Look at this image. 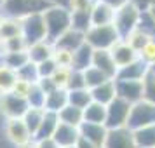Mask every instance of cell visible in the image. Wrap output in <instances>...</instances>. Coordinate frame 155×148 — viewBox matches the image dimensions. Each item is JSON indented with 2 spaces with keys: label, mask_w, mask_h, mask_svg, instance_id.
Returning <instances> with one entry per match:
<instances>
[{
  "label": "cell",
  "mask_w": 155,
  "mask_h": 148,
  "mask_svg": "<svg viewBox=\"0 0 155 148\" xmlns=\"http://www.w3.org/2000/svg\"><path fill=\"white\" fill-rule=\"evenodd\" d=\"M42 18L47 31V42L51 44L70 30V11L63 5H49L42 12Z\"/></svg>",
  "instance_id": "cell-1"
},
{
  "label": "cell",
  "mask_w": 155,
  "mask_h": 148,
  "mask_svg": "<svg viewBox=\"0 0 155 148\" xmlns=\"http://www.w3.org/2000/svg\"><path fill=\"white\" fill-rule=\"evenodd\" d=\"M51 4L47 0H4L0 12L5 18H16L23 19L26 16L44 12Z\"/></svg>",
  "instance_id": "cell-2"
},
{
  "label": "cell",
  "mask_w": 155,
  "mask_h": 148,
  "mask_svg": "<svg viewBox=\"0 0 155 148\" xmlns=\"http://www.w3.org/2000/svg\"><path fill=\"white\" fill-rule=\"evenodd\" d=\"M84 40L94 51H110L120 40V37L117 30L113 28V25H105V26H91L84 33Z\"/></svg>",
  "instance_id": "cell-3"
},
{
  "label": "cell",
  "mask_w": 155,
  "mask_h": 148,
  "mask_svg": "<svg viewBox=\"0 0 155 148\" xmlns=\"http://www.w3.org/2000/svg\"><path fill=\"white\" fill-rule=\"evenodd\" d=\"M140 16H141V11L136 5H133L131 2L115 11L113 28L117 30V33H119L120 38L127 37L133 30H136L138 23H140Z\"/></svg>",
  "instance_id": "cell-4"
},
{
  "label": "cell",
  "mask_w": 155,
  "mask_h": 148,
  "mask_svg": "<svg viewBox=\"0 0 155 148\" xmlns=\"http://www.w3.org/2000/svg\"><path fill=\"white\" fill-rule=\"evenodd\" d=\"M155 124V105L147 103V101H138L131 105V112H129V119H127V126L131 131L141 129Z\"/></svg>",
  "instance_id": "cell-5"
},
{
  "label": "cell",
  "mask_w": 155,
  "mask_h": 148,
  "mask_svg": "<svg viewBox=\"0 0 155 148\" xmlns=\"http://www.w3.org/2000/svg\"><path fill=\"white\" fill-rule=\"evenodd\" d=\"M21 35L25 38V42L28 44V47L31 44L47 40V31H45L42 12L23 18L21 19Z\"/></svg>",
  "instance_id": "cell-6"
},
{
  "label": "cell",
  "mask_w": 155,
  "mask_h": 148,
  "mask_svg": "<svg viewBox=\"0 0 155 148\" xmlns=\"http://www.w3.org/2000/svg\"><path fill=\"white\" fill-rule=\"evenodd\" d=\"M129 112H131V103H127V101H124L120 98H115L110 105H106L105 127L106 129L126 127L127 119H129Z\"/></svg>",
  "instance_id": "cell-7"
},
{
  "label": "cell",
  "mask_w": 155,
  "mask_h": 148,
  "mask_svg": "<svg viewBox=\"0 0 155 148\" xmlns=\"http://www.w3.org/2000/svg\"><path fill=\"white\" fill-rule=\"evenodd\" d=\"M2 129H4L5 140L16 148L23 146V145H26V143H30V141H33L30 131L26 129L25 122H23V119H5Z\"/></svg>",
  "instance_id": "cell-8"
},
{
  "label": "cell",
  "mask_w": 155,
  "mask_h": 148,
  "mask_svg": "<svg viewBox=\"0 0 155 148\" xmlns=\"http://www.w3.org/2000/svg\"><path fill=\"white\" fill-rule=\"evenodd\" d=\"M28 101L16 96L12 92L0 94V115L5 119H23V115L28 110Z\"/></svg>",
  "instance_id": "cell-9"
},
{
  "label": "cell",
  "mask_w": 155,
  "mask_h": 148,
  "mask_svg": "<svg viewBox=\"0 0 155 148\" xmlns=\"http://www.w3.org/2000/svg\"><path fill=\"white\" fill-rule=\"evenodd\" d=\"M115 80V91H117V98L124 99L127 103H138L143 99V82L141 80Z\"/></svg>",
  "instance_id": "cell-10"
},
{
  "label": "cell",
  "mask_w": 155,
  "mask_h": 148,
  "mask_svg": "<svg viewBox=\"0 0 155 148\" xmlns=\"http://www.w3.org/2000/svg\"><path fill=\"white\" fill-rule=\"evenodd\" d=\"M101 148H136L133 131L129 127L108 129L106 140Z\"/></svg>",
  "instance_id": "cell-11"
},
{
  "label": "cell",
  "mask_w": 155,
  "mask_h": 148,
  "mask_svg": "<svg viewBox=\"0 0 155 148\" xmlns=\"http://www.w3.org/2000/svg\"><path fill=\"white\" fill-rule=\"evenodd\" d=\"M110 54H112V59H113V63H115L117 68H124L129 63H133V61L138 59V52L127 42H124L122 38L110 49Z\"/></svg>",
  "instance_id": "cell-12"
},
{
  "label": "cell",
  "mask_w": 155,
  "mask_h": 148,
  "mask_svg": "<svg viewBox=\"0 0 155 148\" xmlns=\"http://www.w3.org/2000/svg\"><path fill=\"white\" fill-rule=\"evenodd\" d=\"M80 133H78V127L68 126V124H58L56 131L52 134V141L56 143L59 148H68V146H75L77 145Z\"/></svg>",
  "instance_id": "cell-13"
},
{
  "label": "cell",
  "mask_w": 155,
  "mask_h": 148,
  "mask_svg": "<svg viewBox=\"0 0 155 148\" xmlns=\"http://www.w3.org/2000/svg\"><path fill=\"white\" fill-rule=\"evenodd\" d=\"M91 66L98 68L101 73H105L106 77L112 78V80L117 77V71H119V68H117L115 63H113L110 51H94V52H92Z\"/></svg>",
  "instance_id": "cell-14"
},
{
  "label": "cell",
  "mask_w": 155,
  "mask_h": 148,
  "mask_svg": "<svg viewBox=\"0 0 155 148\" xmlns=\"http://www.w3.org/2000/svg\"><path fill=\"white\" fill-rule=\"evenodd\" d=\"M78 133L84 140L91 141L98 146H103V143L106 140V134H108V129H106L103 124H89V122H82L80 127H78Z\"/></svg>",
  "instance_id": "cell-15"
},
{
  "label": "cell",
  "mask_w": 155,
  "mask_h": 148,
  "mask_svg": "<svg viewBox=\"0 0 155 148\" xmlns=\"http://www.w3.org/2000/svg\"><path fill=\"white\" fill-rule=\"evenodd\" d=\"M115 11L108 7L103 2H94L91 7V26H105V25H113Z\"/></svg>",
  "instance_id": "cell-16"
},
{
  "label": "cell",
  "mask_w": 155,
  "mask_h": 148,
  "mask_svg": "<svg viewBox=\"0 0 155 148\" xmlns=\"http://www.w3.org/2000/svg\"><path fill=\"white\" fill-rule=\"evenodd\" d=\"M58 124H59V119H58V113L54 112H44V117H42V122L37 129L35 136H33V141H42V140H49L52 138V134L56 131Z\"/></svg>",
  "instance_id": "cell-17"
},
{
  "label": "cell",
  "mask_w": 155,
  "mask_h": 148,
  "mask_svg": "<svg viewBox=\"0 0 155 148\" xmlns=\"http://www.w3.org/2000/svg\"><path fill=\"white\" fill-rule=\"evenodd\" d=\"M147 73H148V66L138 58L136 61L129 63L127 66L119 68L115 78H119V80H143Z\"/></svg>",
  "instance_id": "cell-18"
},
{
  "label": "cell",
  "mask_w": 155,
  "mask_h": 148,
  "mask_svg": "<svg viewBox=\"0 0 155 148\" xmlns=\"http://www.w3.org/2000/svg\"><path fill=\"white\" fill-rule=\"evenodd\" d=\"M91 98L92 101H96L99 105H110L113 99L117 98V91H115V80H106L101 85L91 89Z\"/></svg>",
  "instance_id": "cell-19"
},
{
  "label": "cell",
  "mask_w": 155,
  "mask_h": 148,
  "mask_svg": "<svg viewBox=\"0 0 155 148\" xmlns=\"http://www.w3.org/2000/svg\"><path fill=\"white\" fill-rule=\"evenodd\" d=\"M84 42H85L84 33H78V31L70 28L52 42V47H59V49H66V51H77Z\"/></svg>",
  "instance_id": "cell-20"
},
{
  "label": "cell",
  "mask_w": 155,
  "mask_h": 148,
  "mask_svg": "<svg viewBox=\"0 0 155 148\" xmlns=\"http://www.w3.org/2000/svg\"><path fill=\"white\" fill-rule=\"evenodd\" d=\"M28 58L30 61L33 64H38L45 61V59H51L52 58V44L47 42V40H44V42H37V44H31L28 49Z\"/></svg>",
  "instance_id": "cell-21"
},
{
  "label": "cell",
  "mask_w": 155,
  "mask_h": 148,
  "mask_svg": "<svg viewBox=\"0 0 155 148\" xmlns=\"http://www.w3.org/2000/svg\"><path fill=\"white\" fill-rule=\"evenodd\" d=\"M92 52H94V49L89 47L84 42L77 51H73V64H71V68L77 70V71L87 70L91 66V61H92Z\"/></svg>",
  "instance_id": "cell-22"
},
{
  "label": "cell",
  "mask_w": 155,
  "mask_h": 148,
  "mask_svg": "<svg viewBox=\"0 0 155 148\" xmlns=\"http://www.w3.org/2000/svg\"><path fill=\"white\" fill-rule=\"evenodd\" d=\"M66 105H68V92L64 91V89H56V91H52L51 94L45 96L44 110L58 113L61 108H64Z\"/></svg>",
  "instance_id": "cell-23"
},
{
  "label": "cell",
  "mask_w": 155,
  "mask_h": 148,
  "mask_svg": "<svg viewBox=\"0 0 155 148\" xmlns=\"http://www.w3.org/2000/svg\"><path fill=\"white\" fill-rule=\"evenodd\" d=\"M58 119L61 124H68L73 127H80V124L84 122V112L80 108H75L71 105H66L58 112Z\"/></svg>",
  "instance_id": "cell-24"
},
{
  "label": "cell",
  "mask_w": 155,
  "mask_h": 148,
  "mask_svg": "<svg viewBox=\"0 0 155 148\" xmlns=\"http://www.w3.org/2000/svg\"><path fill=\"white\" fill-rule=\"evenodd\" d=\"M136 148H155V124L133 131Z\"/></svg>",
  "instance_id": "cell-25"
},
{
  "label": "cell",
  "mask_w": 155,
  "mask_h": 148,
  "mask_svg": "<svg viewBox=\"0 0 155 148\" xmlns=\"http://www.w3.org/2000/svg\"><path fill=\"white\" fill-rule=\"evenodd\" d=\"M18 35H21V19L2 16V19H0V42Z\"/></svg>",
  "instance_id": "cell-26"
},
{
  "label": "cell",
  "mask_w": 155,
  "mask_h": 148,
  "mask_svg": "<svg viewBox=\"0 0 155 148\" xmlns=\"http://www.w3.org/2000/svg\"><path fill=\"white\" fill-rule=\"evenodd\" d=\"M82 112H84V122H89V124H103L105 126L106 106L99 105L96 101H91Z\"/></svg>",
  "instance_id": "cell-27"
},
{
  "label": "cell",
  "mask_w": 155,
  "mask_h": 148,
  "mask_svg": "<svg viewBox=\"0 0 155 148\" xmlns=\"http://www.w3.org/2000/svg\"><path fill=\"white\" fill-rule=\"evenodd\" d=\"M70 28L78 31V33H85L91 28V11L70 12Z\"/></svg>",
  "instance_id": "cell-28"
},
{
  "label": "cell",
  "mask_w": 155,
  "mask_h": 148,
  "mask_svg": "<svg viewBox=\"0 0 155 148\" xmlns=\"http://www.w3.org/2000/svg\"><path fill=\"white\" fill-rule=\"evenodd\" d=\"M44 112H45L44 108H28L26 113L23 115V122H25L26 129H28L30 134H31V140H33L37 129H38V126H40V122H42Z\"/></svg>",
  "instance_id": "cell-29"
},
{
  "label": "cell",
  "mask_w": 155,
  "mask_h": 148,
  "mask_svg": "<svg viewBox=\"0 0 155 148\" xmlns=\"http://www.w3.org/2000/svg\"><path fill=\"white\" fill-rule=\"evenodd\" d=\"M0 59H2V63L5 64V66L12 68L14 71H18L21 66H25V64L30 61L26 51H23V52H7V54H0Z\"/></svg>",
  "instance_id": "cell-30"
},
{
  "label": "cell",
  "mask_w": 155,
  "mask_h": 148,
  "mask_svg": "<svg viewBox=\"0 0 155 148\" xmlns=\"http://www.w3.org/2000/svg\"><path fill=\"white\" fill-rule=\"evenodd\" d=\"M66 92H68V105L80 108V110H84L92 101L89 89H73V91H66Z\"/></svg>",
  "instance_id": "cell-31"
},
{
  "label": "cell",
  "mask_w": 155,
  "mask_h": 148,
  "mask_svg": "<svg viewBox=\"0 0 155 148\" xmlns=\"http://www.w3.org/2000/svg\"><path fill=\"white\" fill-rule=\"evenodd\" d=\"M82 75H84V84H85V89H94V87H98L101 85L103 82L106 80H112V78H108L105 73H101L98 68H94V66H89L87 70L82 71Z\"/></svg>",
  "instance_id": "cell-32"
},
{
  "label": "cell",
  "mask_w": 155,
  "mask_h": 148,
  "mask_svg": "<svg viewBox=\"0 0 155 148\" xmlns=\"http://www.w3.org/2000/svg\"><path fill=\"white\" fill-rule=\"evenodd\" d=\"M16 80H18L16 71L12 70V68L5 66L4 63H0V94L11 91Z\"/></svg>",
  "instance_id": "cell-33"
},
{
  "label": "cell",
  "mask_w": 155,
  "mask_h": 148,
  "mask_svg": "<svg viewBox=\"0 0 155 148\" xmlns=\"http://www.w3.org/2000/svg\"><path fill=\"white\" fill-rule=\"evenodd\" d=\"M71 71L73 68H68V66H58L54 73L51 75V80L54 82L58 89H68V84H70V77H71Z\"/></svg>",
  "instance_id": "cell-34"
},
{
  "label": "cell",
  "mask_w": 155,
  "mask_h": 148,
  "mask_svg": "<svg viewBox=\"0 0 155 148\" xmlns=\"http://www.w3.org/2000/svg\"><path fill=\"white\" fill-rule=\"evenodd\" d=\"M150 38H152V37H148L145 31H141V30L136 26V30H133V31H131L127 37H124L122 40L129 44V45H131V47L136 51V52H140L141 47H143V45H145V44L150 40Z\"/></svg>",
  "instance_id": "cell-35"
},
{
  "label": "cell",
  "mask_w": 155,
  "mask_h": 148,
  "mask_svg": "<svg viewBox=\"0 0 155 148\" xmlns=\"http://www.w3.org/2000/svg\"><path fill=\"white\" fill-rule=\"evenodd\" d=\"M52 61L56 63V66H68V68H71V64H73V51L52 47Z\"/></svg>",
  "instance_id": "cell-36"
},
{
  "label": "cell",
  "mask_w": 155,
  "mask_h": 148,
  "mask_svg": "<svg viewBox=\"0 0 155 148\" xmlns=\"http://www.w3.org/2000/svg\"><path fill=\"white\" fill-rule=\"evenodd\" d=\"M16 75L19 80H25V82H30V84H37L38 80V71H37V64H33L31 61L21 66L19 70L16 71Z\"/></svg>",
  "instance_id": "cell-37"
},
{
  "label": "cell",
  "mask_w": 155,
  "mask_h": 148,
  "mask_svg": "<svg viewBox=\"0 0 155 148\" xmlns=\"http://www.w3.org/2000/svg\"><path fill=\"white\" fill-rule=\"evenodd\" d=\"M141 82H143V101L155 105V75L148 71Z\"/></svg>",
  "instance_id": "cell-38"
},
{
  "label": "cell",
  "mask_w": 155,
  "mask_h": 148,
  "mask_svg": "<svg viewBox=\"0 0 155 148\" xmlns=\"http://www.w3.org/2000/svg\"><path fill=\"white\" fill-rule=\"evenodd\" d=\"M138 58H140L147 66H152V64L155 63V38H150V40L141 47V51L138 52Z\"/></svg>",
  "instance_id": "cell-39"
},
{
  "label": "cell",
  "mask_w": 155,
  "mask_h": 148,
  "mask_svg": "<svg viewBox=\"0 0 155 148\" xmlns=\"http://www.w3.org/2000/svg\"><path fill=\"white\" fill-rule=\"evenodd\" d=\"M138 28H140L141 31H145L148 37L155 38V19L152 18V14H150L148 11H143V12H141Z\"/></svg>",
  "instance_id": "cell-40"
},
{
  "label": "cell",
  "mask_w": 155,
  "mask_h": 148,
  "mask_svg": "<svg viewBox=\"0 0 155 148\" xmlns=\"http://www.w3.org/2000/svg\"><path fill=\"white\" fill-rule=\"evenodd\" d=\"M33 85L35 84H30V82H25V80H19V78H18V80L14 82V85H12V89H11L9 92H12V94H16V96L26 99Z\"/></svg>",
  "instance_id": "cell-41"
},
{
  "label": "cell",
  "mask_w": 155,
  "mask_h": 148,
  "mask_svg": "<svg viewBox=\"0 0 155 148\" xmlns=\"http://www.w3.org/2000/svg\"><path fill=\"white\" fill-rule=\"evenodd\" d=\"M58 66L56 63L52 61V58L51 59H45V61H42V63L37 64V71H38V78H45V77H51L52 73H54V70H56Z\"/></svg>",
  "instance_id": "cell-42"
},
{
  "label": "cell",
  "mask_w": 155,
  "mask_h": 148,
  "mask_svg": "<svg viewBox=\"0 0 155 148\" xmlns=\"http://www.w3.org/2000/svg\"><path fill=\"white\" fill-rule=\"evenodd\" d=\"M92 4L91 0H66V5L64 7L68 9L70 12H75V11H91Z\"/></svg>",
  "instance_id": "cell-43"
},
{
  "label": "cell",
  "mask_w": 155,
  "mask_h": 148,
  "mask_svg": "<svg viewBox=\"0 0 155 148\" xmlns=\"http://www.w3.org/2000/svg\"><path fill=\"white\" fill-rule=\"evenodd\" d=\"M73 89H85L84 75H82V71H77V70L71 71L70 84H68V89H66V91H73Z\"/></svg>",
  "instance_id": "cell-44"
},
{
  "label": "cell",
  "mask_w": 155,
  "mask_h": 148,
  "mask_svg": "<svg viewBox=\"0 0 155 148\" xmlns=\"http://www.w3.org/2000/svg\"><path fill=\"white\" fill-rule=\"evenodd\" d=\"M37 87H38V89H40V91H42L44 94H45V96H47V94H51L52 91H56V89H58L56 85H54V82L51 80V77L38 78V80H37Z\"/></svg>",
  "instance_id": "cell-45"
},
{
  "label": "cell",
  "mask_w": 155,
  "mask_h": 148,
  "mask_svg": "<svg viewBox=\"0 0 155 148\" xmlns=\"http://www.w3.org/2000/svg\"><path fill=\"white\" fill-rule=\"evenodd\" d=\"M129 2H131L133 5H136L141 12H143V11H148V9L155 4V0H129Z\"/></svg>",
  "instance_id": "cell-46"
},
{
  "label": "cell",
  "mask_w": 155,
  "mask_h": 148,
  "mask_svg": "<svg viewBox=\"0 0 155 148\" xmlns=\"http://www.w3.org/2000/svg\"><path fill=\"white\" fill-rule=\"evenodd\" d=\"M99 2L106 4V5H108V7H112L113 11H117V9H120L122 5L129 4V0H99Z\"/></svg>",
  "instance_id": "cell-47"
},
{
  "label": "cell",
  "mask_w": 155,
  "mask_h": 148,
  "mask_svg": "<svg viewBox=\"0 0 155 148\" xmlns=\"http://www.w3.org/2000/svg\"><path fill=\"white\" fill-rule=\"evenodd\" d=\"M37 143V148H59L52 141V138H49V140H42V141H35Z\"/></svg>",
  "instance_id": "cell-48"
},
{
  "label": "cell",
  "mask_w": 155,
  "mask_h": 148,
  "mask_svg": "<svg viewBox=\"0 0 155 148\" xmlns=\"http://www.w3.org/2000/svg\"><path fill=\"white\" fill-rule=\"evenodd\" d=\"M75 148H101V146H98V145H94V143H91V141L84 140V138L80 136L78 141H77V145H75Z\"/></svg>",
  "instance_id": "cell-49"
},
{
  "label": "cell",
  "mask_w": 155,
  "mask_h": 148,
  "mask_svg": "<svg viewBox=\"0 0 155 148\" xmlns=\"http://www.w3.org/2000/svg\"><path fill=\"white\" fill-rule=\"evenodd\" d=\"M47 2H49L51 5H66V0H47Z\"/></svg>",
  "instance_id": "cell-50"
},
{
  "label": "cell",
  "mask_w": 155,
  "mask_h": 148,
  "mask_svg": "<svg viewBox=\"0 0 155 148\" xmlns=\"http://www.w3.org/2000/svg\"><path fill=\"white\" fill-rule=\"evenodd\" d=\"M18 148H37V143H35V141H30V143L23 145V146H18Z\"/></svg>",
  "instance_id": "cell-51"
},
{
  "label": "cell",
  "mask_w": 155,
  "mask_h": 148,
  "mask_svg": "<svg viewBox=\"0 0 155 148\" xmlns=\"http://www.w3.org/2000/svg\"><path fill=\"white\" fill-rule=\"evenodd\" d=\"M148 12H150V14H152V18L155 19V4H153V5H152L150 9H148Z\"/></svg>",
  "instance_id": "cell-52"
},
{
  "label": "cell",
  "mask_w": 155,
  "mask_h": 148,
  "mask_svg": "<svg viewBox=\"0 0 155 148\" xmlns=\"http://www.w3.org/2000/svg\"><path fill=\"white\" fill-rule=\"evenodd\" d=\"M148 71H150L152 75H155V63L152 64V66H148Z\"/></svg>",
  "instance_id": "cell-53"
},
{
  "label": "cell",
  "mask_w": 155,
  "mask_h": 148,
  "mask_svg": "<svg viewBox=\"0 0 155 148\" xmlns=\"http://www.w3.org/2000/svg\"><path fill=\"white\" fill-rule=\"evenodd\" d=\"M2 4H4V0H0V7H2Z\"/></svg>",
  "instance_id": "cell-54"
},
{
  "label": "cell",
  "mask_w": 155,
  "mask_h": 148,
  "mask_svg": "<svg viewBox=\"0 0 155 148\" xmlns=\"http://www.w3.org/2000/svg\"><path fill=\"white\" fill-rule=\"evenodd\" d=\"M91 2H98V0H91Z\"/></svg>",
  "instance_id": "cell-55"
},
{
  "label": "cell",
  "mask_w": 155,
  "mask_h": 148,
  "mask_svg": "<svg viewBox=\"0 0 155 148\" xmlns=\"http://www.w3.org/2000/svg\"><path fill=\"white\" fill-rule=\"evenodd\" d=\"M0 19H2V12H0Z\"/></svg>",
  "instance_id": "cell-56"
},
{
  "label": "cell",
  "mask_w": 155,
  "mask_h": 148,
  "mask_svg": "<svg viewBox=\"0 0 155 148\" xmlns=\"http://www.w3.org/2000/svg\"><path fill=\"white\" fill-rule=\"evenodd\" d=\"M68 148H75V146H68Z\"/></svg>",
  "instance_id": "cell-57"
}]
</instances>
